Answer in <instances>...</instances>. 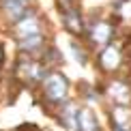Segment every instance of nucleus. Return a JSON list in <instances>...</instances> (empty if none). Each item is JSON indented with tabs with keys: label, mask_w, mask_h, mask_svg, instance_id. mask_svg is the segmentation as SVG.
<instances>
[{
	"label": "nucleus",
	"mask_w": 131,
	"mask_h": 131,
	"mask_svg": "<svg viewBox=\"0 0 131 131\" xmlns=\"http://www.w3.org/2000/svg\"><path fill=\"white\" fill-rule=\"evenodd\" d=\"M78 127L82 131H97V121L92 118V112L90 110H84L82 112V118L78 121Z\"/></svg>",
	"instance_id": "2"
},
{
	"label": "nucleus",
	"mask_w": 131,
	"mask_h": 131,
	"mask_svg": "<svg viewBox=\"0 0 131 131\" xmlns=\"http://www.w3.org/2000/svg\"><path fill=\"white\" fill-rule=\"evenodd\" d=\"M26 2H28V0H7V9H9V13L13 15V17H19V15H21V9H24Z\"/></svg>",
	"instance_id": "3"
},
{
	"label": "nucleus",
	"mask_w": 131,
	"mask_h": 131,
	"mask_svg": "<svg viewBox=\"0 0 131 131\" xmlns=\"http://www.w3.org/2000/svg\"><path fill=\"white\" fill-rule=\"evenodd\" d=\"M64 90H67V84H64V80L60 78V75H52V78L45 82L47 97H52V99H56V101L64 95Z\"/></svg>",
	"instance_id": "1"
}]
</instances>
